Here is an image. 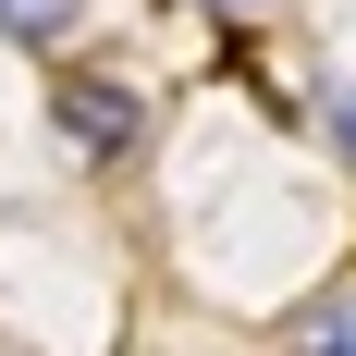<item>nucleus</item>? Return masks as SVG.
Returning <instances> with one entry per match:
<instances>
[{"label":"nucleus","instance_id":"4","mask_svg":"<svg viewBox=\"0 0 356 356\" xmlns=\"http://www.w3.org/2000/svg\"><path fill=\"white\" fill-rule=\"evenodd\" d=\"M209 13H258V0H209Z\"/></svg>","mask_w":356,"mask_h":356},{"label":"nucleus","instance_id":"1","mask_svg":"<svg viewBox=\"0 0 356 356\" xmlns=\"http://www.w3.org/2000/svg\"><path fill=\"white\" fill-rule=\"evenodd\" d=\"M49 123H62L86 160H136L147 147V99L123 74H62V86H49Z\"/></svg>","mask_w":356,"mask_h":356},{"label":"nucleus","instance_id":"3","mask_svg":"<svg viewBox=\"0 0 356 356\" xmlns=\"http://www.w3.org/2000/svg\"><path fill=\"white\" fill-rule=\"evenodd\" d=\"M74 25H86V0H0V37H25V49H49Z\"/></svg>","mask_w":356,"mask_h":356},{"label":"nucleus","instance_id":"2","mask_svg":"<svg viewBox=\"0 0 356 356\" xmlns=\"http://www.w3.org/2000/svg\"><path fill=\"white\" fill-rule=\"evenodd\" d=\"M295 356H356V283H344V295H320V307L295 320Z\"/></svg>","mask_w":356,"mask_h":356},{"label":"nucleus","instance_id":"5","mask_svg":"<svg viewBox=\"0 0 356 356\" xmlns=\"http://www.w3.org/2000/svg\"><path fill=\"white\" fill-rule=\"evenodd\" d=\"M344 147H356V111H344Z\"/></svg>","mask_w":356,"mask_h":356}]
</instances>
